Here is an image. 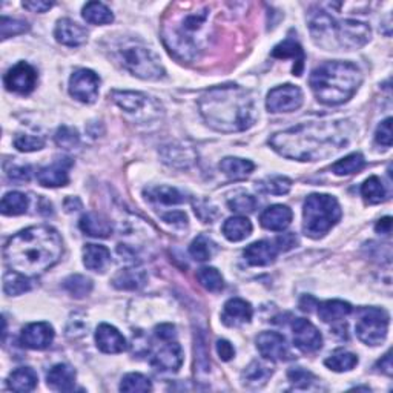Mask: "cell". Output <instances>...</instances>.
Masks as SVG:
<instances>
[{"mask_svg":"<svg viewBox=\"0 0 393 393\" xmlns=\"http://www.w3.org/2000/svg\"><path fill=\"white\" fill-rule=\"evenodd\" d=\"M345 122H310L277 132L269 145L280 155L298 162H318L336 154L349 143Z\"/></svg>","mask_w":393,"mask_h":393,"instance_id":"cell-1","label":"cell"},{"mask_svg":"<svg viewBox=\"0 0 393 393\" xmlns=\"http://www.w3.org/2000/svg\"><path fill=\"white\" fill-rule=\"evenodd\" d=\"M64 254V241L51 226H31L6 241L5 263L11 271L28 278L50 271Z\"/></svg>","mask_w":393,"mask_h":393,"instance_id":"cell-2","label":"cell"},{"mask_svg":"<svg viewBox=\"0 0 393 393\" xmlns=\"http://www.w3.org/2000/svg\"><path fill=\"white\" fill-rule=\"evenodd\" d=\"M199 109L208 127L224 134L246 131L258 117L254 96L238 85L210 88L200 97Z\"/></svg>","mask_w":393,"mask_h":393,"instance_id":"cell-3","label":"cell"},{"mask_svg":"<svg viewBox=\"0 0 393 393\" xmlns=\"http://www.w3.org/2000/svg\"><path fill=\"white\" fill-rule=\"evenodd\" d=\"M212 37L210 6L185 5V10L168 14L163 23V41L171 54L192 62L206 51Z\"/></svg>","mask_w":393,"mask_h":393,"instance_id":"cell-4","label":"cell"},{"mask_svg":"<svg viewBox=\"0 0 393 393\" xmlns=\"http://www.w3.org/2000/svg\"><path fill=\"white\" fill-rule=\"evenodd\" d=\"M310 90L326 106H338L353 97L363 83V74L352 62H326L312 71Z\"/></svg>","mask_w":393,"mask_h":393,"instance_id":"cell-5","label":"cell"},{"mask_svg":"<svg viewBox=\"0 0 393 393\" xmlns=\"http://www.w3.org/2000/svg\"><path fill=\"white\" fill-rule=\"evenodd\" d=\"M309 28L313 41L327 51L358 50L371 41L372 29L366 22L336 20L320 10L312 15Z\"/></svg>","mask_w":393,"mask_h":393,"instance_id":"cell-6","label":"cell"},{"mask_svg":"<svg viewBox=\"0 0 393 393\" xmlns=\"http://www.w3.org/2000/svg\"><path fill=\"white\" fill-rule=\"evenodd\" d=\"M117 62L138 78L143 80H160L164 77V68L157 54L137 41H122L114 46Z\"/></svg>","mask_w":393,"mask_h":393,"instance_id":"cell-7","label":"cell"},{"mask_svg":"<svg viewBox=\"0 0 393 393\" xmlns=\"http://www.w3.org/2000/svg\"><path fill=\"white\" fill-rule=\"evenodd\" d=\"M341 206L335 196L312 194L303 206V232L310 238H321L340 222Z\"/></svg>","mask_w":393,"mask_h":393,"instance_id":"cell-8","label":"cell"},{"mask_svg":"<svg viewBox=\"0 0 393 393\" xmlns=\"http://www.w3.org/2000/svg\"><path fill=\"white\" fill-rule=\"evenodd\" d=\"M111 99L124 113L136 117L137 122H149L160 117V114L163 113L159 101H155L152 97L146 96L143 92L113 91Z\"/></svg>","mask_w":393,"mask_h":393,"instance_id":"cell-9","label":"cell"},{"mask_svg":"<svg viewBox=\"0 0 393 393\" xmlns=\"http://www.w3.org/2000/svg\"><path fill=\"white\" fill-rule=\"evenodd\" d=\"M355 330L364 344L380 345L389 332V313L380 308L361 309Z\"/></svg>","mask_w":393,"mask_h":393,"instance_id":"cell-10","label":"cell"},{"mask_svg":"<svg viewBox=\"0 0 393 393\" xmlns=\"http://www.w3.org/2000/svg\"><path fill=\"white\" fill-rule=\"evenodd\" d=\"M100 77L91 69H77L69 77V94L82 103L91 105L99 97Z\"/></svg>","mask_w":393,"mask_h":393,"instance_id":"cell-11","label":"cell"},{"mask_svg":"<svg viewBox=\"0 0 393 393\" xmlns=\"http://www.w3.org/2000/svg\"><path fill=\"white\" fill-rule=\"evenodd\" d=\"M303 101V91L298 86L287 83L271 90V92L267 94L266 106L269 109V113L273 114L292 113L296 111L298 108H301Z\"/></svg>","mask_w":393,"mask_h":393,"instance_id":"cell-12","label":"cell"},{"mask_svg":"<svg viewBox=\"0 0 393 393\" xmlns=\"http://www.w3.org/2000/svg\"><path fill=\"white\" fill-rule=\"evenodd\" d=\"M3 83L8 91L28 96L34 91L37 85V71L27 62H19L3 77Z\"/></svg>","mask_w":393,"mask_h":393,"instance_id":"cell-13","label":"cell"},{"mask_svg":"<svg viewBox=\"0 0 393 393\" xmlns=\"http://www.w3.org/2000/svg\"><path fill=\"white\" fill-rule=\"evenodd\" d=\"M292 335L295 348L304 353L317 352L323 345V336L309 320L295 318L292 321Z\"/></svg>","mask_w":393,"mask_h":393,"instance_id":"cell-14","label":"cell"},{"mask_svg":"<svg viewBox=\"0 0 393 393\" xmlns=\"http://www.w3.org/2000/svg\"><path fill=\"white\" fill-rule=\"evenodd\" d=\"M257 349L264 359L287 361L292 358L286 338L278 332H263L258 335Z\"/></svg>","mask_w":393,"mask_h":393,"instance_id":"cell-15","label":"cell"},{"mask_svg":"<svg viewBox=\"0 0 393 393\" xmlns=\"http://www.w3.org/2000/svg\"><path fill=\"white\" fill-rule=\"evenodd\" d=\"M54 329L48 323L28 324L20 334V343L31 350H45L54 341Z\"/></svg>","mask_w":393,"mask_h":393,"instance_id":"cell-16","label":"cell"},{"mask_svg":"<svg viewBox=\"0 0 393 393\" xmlns=\"http://www.w3.org/2000/svg\"><path fill=\"white\" fill-rule=\"evenodd\" d=\"M166 344L155 353L151 359V364L160 372H177L183 364V349L176 340L163 341Z\"/></svg>","mask_w":393,"mask_h":393,"instance_id":"cell-17","label":"cell"},{"mask_svg":"<svg viewBox=\"0 0 393 393\" xmlns=\"http://www.w3.org/2000/svg\"><path fill=\"white\" fill-rule=\"evenodd\" d=\"M73 160L64 157L54 162L51 166H45L38 169L37 172V180L38 183L45 187H60L66 186L69 182V169L73 166Z\"/></svg>","mask_w":393,"mask_h":393,"instance_id":"cell-18","label":"cell"},{"mask_svg":"<svg viewBox=\"0 0 393 393\" xmlns=\"http://www.w3.org/2000/svg\"><path fill=\"white\" fill-rule=\"evenodd\" d=\"M254 315V309L248 301L241 300V298H232V300L226 301L222 321L227 327H240L246 323H250Z\"/></svg>","mask_w":393,"mask_h":393,"instance_id":"cell-19","label":"cell"},{"mask_svg":"<svg viewBox=\"0 0 393 393\" xmlns=\"http://www.w3.org/2000/svg\"><path fill=\"white\" fill-rule=\"evenodd\" d=\"M56 41L65 46H80L88 41V31L71 19H60L54 29Z\"/></svg>","mask_w":393,"mask_h":393,"instance_id":"cell-20","label":"cell"},{"mask_svg":"<svg viewBox=\"0 0 393 393\" xmlns=\"http://www.w3.org/2000/svg\"><path fill=\"white\" fill-rule=\"evenodd\" d=\"M97 348L103 353H122L128 349L127 338L111 324H100L96 332Z\"/></svg>","mask_w":393,"mask_h":393,"instance_id":"cell-21","label":"cell"},{"mask_svg":"<svg viewBox=\"0 0 393 393\" xmlns=\"http://www.w3.org/2000/svg\"><path fill=\"white\" fill-rule=\"evenodd\" d=\"M280 249L275 241H255L245 249V258L250 266H269L275 260Z\"/></svg>","mask_w":393,"mask_h":393,"instance_id":"cell-22","label":"cell"},{"mask_svg":"<svg viewBox=\"0 0 393 393\" xmlns=\"http://www.w3.org/2000/svg\"><path fill=\"white\" fill-rule=\"evenodd\" d=\"M292 218L294 214L290 208L285 206V204H273V206L264 209V212L260 215V223L267 231L281 232L292 223Z\"/></svg>","mask_w":393,"mask_h":393,"instance_id":"cell-23","label":"cell"},{"mask_svg":"<svg viewBox=\"0 0 393 393\" xmlns=\"http://www.w3.org/2000/svg\"><path fill=\"white\" fill-rule=\"evenodd\" d=\"M82 232L94 238H108L113 234V224L109 220L99 212H88L78 222Z\"/></svg>","mask_w":393,"mask_h":393,"instance_id":"cell-24","label":"cell"},{"mask_svg":"<svg viewBox=\"0 0 393 393\" xmlns=\"http://www.w3.org/2000/svg\"><path fill=\"white\" fill-rule=\"evenodd\" d=\"M272 57L275 59H292L294 60V76H301L304 68V51L301 45L292 37H287L285 42L278 43L272 50Z\"/></svg>","mask_w":393,"mask_h":393,"instance_id":"cell-25","label":"cell"},{"mask_svg":"<svg viewBox=\"0 0 393 393\" xmlns=\"http://www.w3.org/2000/svg\"><path fill=\"white\" fill-rule=\"evenodd\" d=\"M76 371L68 364H56L46 375V383L52 390L71 392L76 386Z\"/></svg>","mask_w":393,"mask_h":393,"instance_id":"cell-26","label":"cell"},{"mask_svg":"<svg viewBox=\"0 0 393 393\" xmlns=\"http://www.w3.org/2000/svg\"><path fill=\"white\" fill-rule=\"evenodd\" d=\"M83 264L94 272H105L111 264V252L101 245H86L83 248Z\"/></svg>","mask_w":393,"mask_h":393,"instance_id":"cell-27","label":"cell"},{"mask_svg":"<svg viewBox=\"0 0 393 393\" xmlns=\"http://www.w3.org/2000/svg\"><path fill=\"white\" fill-rule=\"evenodd\" d=\"M146 283V273L141 269L136 267H128V269H122L114 275L113 285L119 290H138L145 286Z\"/></svg>","mask_w":393,"mask_h":393,"instance_id":"cell-28","label":"cell"},{"mask_svg":"<svg viewBox=\"0 0 393 393\" xmlns=\"http://www.w3.org/2000/svg\"><path fill=\"white\" fill-rule=\"evenodd\" d=\"M38 376L31 367H19L8 376V387L13 392H31L37 387Z\"/></svg>","mask_w":393,"mask_h":393,"instance_id":"cell-29","label":"cell"},{"mask_svg":"<svg viewBox=\"0 0 393 393\" xmlns=\"http://www.w3.org/2000/svg\"><path fill=\"white\" fill-rule=\"evenodd\" d=\"M220 169L231 180H243L252 174L255 164L249 160L238 159V157H226L220 163Z\"/></svg>","mask_w":393,"mask_h":393,"instance_id":"cell-30","label":"cell"},{"mask_svg":"<svg viewBox=\"0 0 393 393\" xmlns=\"http://www.w3.org/2000/svg\"><path fill=\"white\" fill-rule=\"evenodd\" d=\"M352 313V306L341 300H329L318 304V317L324 323H336Z\"/></svg>","mask_w":393,"mask_h":393,"instance_id":"cell-31","label":"cell"},{"mask_svg":"<svg viewBox=\"0 0 393 393\" xmlns=\"http://www.w3.org/2000/svg\"><path fill=\"white\" fill-rule=\"evenodd\" d=\"M250 234H252V223L243 215L227 218L223 224V235L229 241H243Z\"/></svg>","mask_w":393,"mask_h":393,"instance_id":"cell-32","label":"cell"},{"mask_svg":"<svg viewBox=\"0 0 393 393\" xmlns=\"http://www.w3.org/2000/svg\"><path fill=\"white\" fill-rule=\"evenodd\" d=\"M145 195L149 201L160 203L164 206H171V204H182L186 201V196L180 192L176 187L171 186H154L145 190Z\"/></svg>","mask_w":393,"mask_h":393,"instance_id":"cell-33","label":"cell"},{"mask_svg":"<svg viewBox=\"0 0 393 393\" xmlns=\"http://www.w3.org/2000/svg\"><path fill=\"white\" fill-rule=\"evenodd\" d=\"M272 373L273 371L269 366L254 361V363H250L246 367V371L243 372V383H245V386L248 387H262L267 383V380L271 378Z\"/></svg>","mask_w":393,"mask_h":393,"instance_id":"cell-34","label":"cell"},{"mask_svg":"<svg viewBox=\"0 0 393 393\" xmlns=\"http://www.w3.org/2000/svg\"><path fill=\"white\" fill-rule=\"evenodd\" d=\"M83 19L92 23V25H108L114 22V14L109 8L101 2H90L83 6L82 10Z\"/></svg>","mask_w":393,"mask_h":393,"instance_id":"cell-35","label":"cell"},{"mask_svg":"<svg viewBox=\"0 0 393 393\" xmlns=\"http://www.w3.org/2000/svg\"><path fill=\"white\" fill-rule=\"evenodd\" d=\"M324 364L334 372H349L358 364V357L352 352L338 349L324 361Z\"/></svg>","mask_w":393,"mask_h":393,"instance_id":"cell-36","label":"cell"},{"mask_svg":"<svg viewBox=\"0 0 393 393\" xmlns=\"http://www.w3.org/2000/svg\"><path fill=\"white\" fill-rule=\"evenodd\" d=\"M29 206V199L22 192L13 191L5 194L2 199V214L3 215H22L25 214Z\"/></svg>","mask_w":393,"mask_h":393,"instance_id":"cell-37","label":"cell"},{"mask_svg":"<svg viewBox=\"0 0 393 393\" xmlns=\"http://www.w3.org/2000/svg\"><path fill=\"white\" fill-rule=\"evenodd\" d=\"M31 290V281L25 275L10 271L3 277V292L10 296L22 295Z\"/></svg>","mask_w":393,"mask_h":393,"instance_id":"cell-38","label":"cell"},{"mask_svg":"<svg viewBox=\"0 0 393 393\" xmlns=\"http://www.w3.org/2000/svg\"><path fill=\"white\" fill-rule=\"evenodd\" d=\"M257 190L262 194L286 195L290 190H292V180L281 176L264 178L262 182L257 183Z\"/></svg>","mask_w":393,"mask_h":393,"instance_id":"cell-39","label":"cell"},{"mask_svg":"<svg viewBox=\"0 0 393 393\" xmlns=\"http://www.w3.org/2000/svg\"><path fill=\"white\" fill-rule=\"evenodd\" d=\"M364 166H366L364 157L359 152H355V154L344 157V159H341V160H338L332 166V171L336 176L344 177V176L357 174V172H359Z\"/></svg>","mask_w":393,"mask_h":393,"instance_id":"cell-40","label":"cell"},{"mask_svg":"<svg viewBox=\"0 0 393 393\" xmlns=\"http://www.w3.org/2000/svg\"><path fill=\"white\" fill-rule=\"evenodd\" d=\"M361 195L369 204H378L387 199L386 190L378 177H369L361 186Z\"/></svg>","mask_w":393,"mask_h":393,"instance_id":"cell-41","label":"cell"},{"mask_svg":"<svg viewBox=\"0 0 393 393\" xmlns=\"http://www.w3.org/2000/svg\"><path fill=\"white\" fill-rule=\"evenodd\" d=\"M196 280H199L200 285L209 290V292H222L224 287V280L222 277L215 267H201V269L196 272Z\"/></svg>","mask_w":393,"mask_h":393,"instance_id":"cell-42","label":"cell"},{"mask_svg":"<svg viewBox=\"0 0 393 393\" xmlns=\"http://www.w3.org/2000/svg\"><path fill=\"white\" fill-rule=\"evenodd\" d=\"M64 287L66 292L74 298H85L91 294L92 280L86 278L83 275H71L64 281Z\"/></svg>","mask_w":393,"mask_h":393,"instance_id":"cell-43","label":"cell"},{"mask_svg":"<svg viewBox=\"0 0 393 393\" xmlns=\"http://www.w3.org/2000/svg\"><path fill=\"white\" fill-rule=\"evenodd\" d=\"M163 159L166 163L174 164V166H190L194 162V152L191 148L171 146L163 152Z\"/></svg>","mask_w":393,"mask_h":393,"instance_id":"cell-44","label":"cell"},{"mask_svg":"<svg viewBox=\"0 0 393 393\" xmlns=\"http://www.w3.org/2000/svg\"><path fill=\"white\" fill-rule=\"evenodd\" d=\"M214 252H215V245L208 237H204V235L196 237L190 246V254L196 262L209 260V258L214 255Z\"/></svg>","mask_w":393,"mask_h":393,"instance_id":"cell-45","label":"cell"},{"mask_svg":"<svg viewBox=\"0 0 393 393\" xmlns=\"http://www.w3.org/2000/svg\"><path fill=\"white\" fill-rule=\"evenodd\" d=\"M122 392H151L152 384L148 376L141 373H128L120 383Z\"/></svg>","mask_w":393,"mask_h":393,"instance_id":"cell-46","label":"cell"},{"mask_svg":"<svg viewBox=\"0 0 393 393\" xmlns=\"http://www.w3.org/2000/svg\"><path fill=\"white\" fill-rule=\"evenodd\" d=\"M257 199L254 195L243 194L238 196H234L232 200L227 201V206L232 212H238V214H252L257 209Z\"/></svg>","mask_w":393,"mask_h":393,"instance_id":"cell-47","label":"cell"},{"mask_svg":"<svg viewBox=\"0 0 393 393\" xmlns=\"http://www.w3.org/2000/svg\"><path fill=\"white\" fill-rule=\"evenodd\" d=\"M29 29L28 22L25 20H19V19H10V17H2V22H0V33H2V38L8 37H14L27 33Z\"/></svg>","mask_w":393,"mask_h":393,"instance_id":"cell-48","label":"cell"},{"mask_svg":"<svg viewBox=\"0 0 393 393\" xmlns=\"http://www.w3.org/2000/svg\"><path fill=\"white\" fill-rule=\"evenodd\" d=\"M14 146L22 152H34L45 148V140L42 137L29 136V134H20L14 138Z\"/></svg>","mask_w":393,"mask_h":393,"instance_id":"cell-49","label":"cell"},{"mask_svg":"<svg viewBox=\"0 0 393 393\" xmlns=\"http://www.w3.org/2000/svg\"><path fill=\"white\" fill-rule=\"evenodd\" d=\"M287 378L290 383H292V386L295 389H309L310 384L317 381L315 375L310 373L309 371H304L301 367L290 369L287 372Z\"/></svg>","mask_w":393,"mask_h":393,"instance_id":"cell-50","label":"cell"},{"mask_svg":"<svg viewBox=\"0 0 393 393\" xmlns=\"http://www.w3.org/2000/svg\"><path fill=\"white\" fill-rule=\"evenodd\" d=\"M56 143L64 149H74L80 145L78 132L69 127H62L56 132Z\"/></svg>","mask_w":393,"mask_h":393,"instance_id":"cell-51","label":"cell"},{"mask_svg":"<svg viewBox=\"0 0 393 393\" xmlns=\"http://www.w3.org/2000/svg\"><path fill=\"white\" fill-rule=\"evenodd\" d=\"M375 140H376V143L384 148L392 146V119L390 117L384 122H381L378 129H376V132H375Z\"/></svg>","mask_w":393,"mask_h":393,"instance_id":"cell-52","label":"cell"},{"mask_svg":"<svg viewBox=\"0 0 393 393\" xmlns=\"http://www.w3.org/2000/svg\"><path fill=\"white\" fill-rule=\"evenodd\" d=\"M6 174L13 182H29L31 166H28V164H11V166L6 169Z\"/></svg>","mask_w":393,"mask_h":393,"instance_id":"cell-53","label":"cell"},{"mask_svg":"<svg viewBox=\"0 0 393 393\" xmlns=\"http://www.w3.org/2000/svg\"><path fill=\"white\" fill-rule=\"evenodd\" d=\"M154 334L160 341H172V340H176V336H177L176 326L168 324V323L157 326L154 329Z\"/></svg>","mask_w":393,"mask_h":393,"instance_id":"cell-54","label":"cell"},{"mask_svg":"<svg viewBox=\"0 0 393 393\" xmlns=\"http://www.w3.org/2000/svg\"><path fill=\"white\" fill-rule=\"evenodd\" d=\"M217 353L222 361H231L235 357V349L227 340H220L217 341Z\"/></svg>","mask_w":393,"mask_h":393,"instance_id":"cell-55","label":"cell"},{"mask_svg":"<svg viewBox=\"0 0 393 393\" xmlns=\"http://www.w3.org/2000/svg\"><path fill=\"white\" fill-rule=\"evenodd\" d=\"M22 5L31 13H46L54 6L52 2H45V0H29V2H23Z\"/></svg>","mask_w":393,"mask_h":393,"instance_id":"cell-56","label":"cell"},{"mask_svg":"<svg viewBox=\"0 0 393 393\" xmlns=\"http://www.w3.org/2000/svg\"><path fill=\"white\" fill-rule=\"evenodd\" d=\"M275 243H277L280 252H281V250H283V252H286V250H290L294 246H296L298 240H296L294 234L289 232V234H281L280 237L275 240Z\"/></svg>","mask_w":393,"mask_h":393,"instance_id":"cell-57","label":"cell"},{"mask_svg":"<svg viewBox=\"0 0 393 393\" xmlns=\"http://www.w3.org/2000/svg\"><path fill=\"white\" fill-rule=\"evenodd\" d=\"M163 222L168 223V224H172V226H186L187 224V217H186L185 212L174 210V212H169V214H164Z\"/></svg>","mask_w":393,"mask_h":393,"instance_id":"cell-58","label":"cell"},{"mask_svg":"<svg viewBox=\"0 0 393 393\" xmlns=\"http://www.w3.org/2000/svg\"><path fill=\"white\" fill-rule=\"evenodd\" d=\"M376 369H380L383 373H386L387 376H392L393 372V366H392V353L387 352L386 355H384L378 364H376Z\"/></svg>","mask_w":393,"mask_h":393,"instance_id":"cell-59","label":"cell"},{"mask_svg":"<svg viewBox=\"0 0 393 393\" xmlns=\"http://www.w3.org/2000/svg\"><path fill=\"white\" fill-rule=\"evenodd\" d=\"M375 231L378 232V234H383V235H387L390 234L392 231V218L390 217H384L381 218L378 223H376L375 226Z\"/></svg>","mask_w":393,"mask_h":393,"instance_id":"cell-60","label":"cell"},{"mask_svg":"<svg viewBox=\"0 0 393 393\" xmlns=\"http://www.w3.org/2000/svg\"><path fill=\"white\" fill-rule=\"evenodd\" d=\"M65 208H66L68 212L77 210V209L82 208V203H80V200L77 199V196H69V199H66V201H65Z\"/></svg>","mask_w":393,"mask_h":393,"instance_id":"cell-61","label":"cell"}]
</instances>
